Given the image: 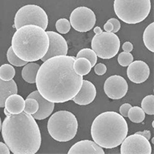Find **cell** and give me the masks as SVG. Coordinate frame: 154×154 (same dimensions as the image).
<instances>
[{
	"label": "cell",
	"instance_id": "cell-27",
	"mask_svg": "<svg viewBox=\"0 0 154 154\" xmlns=\"http://www.w3.org/2000/svg\"><path fill=\"white\" fill-rule=\"evenodd\" d=\"M38 109V103L35 99L26 98V100H25V107L23 109L25 112L32 115L37 112Z\"/></svg>",
	"mask_w": 154,
	"mask_h": 154
},
{
	"label": "cell",
	"instance_id": "cell-18",
	"mask_svg": "<svg viewBox=\"0 0 154 154\" xmlns=\"http://www.w3.org/2000/svg\"><path fill=\"white\" fill-rule=\"evenodd\" d=\"M17 93V85L13 79L4 81L0 79V108L5 106V100L8 96Z\"/></svg>",
	"mask_w": 154,
	"mask_h": 154
},
{
	"label": "cell",
	"instance_id": "cell-30",
	"mask_svg": "<svg viewBox=\"0 0 154 154\" xmlns=\"http://www.w3.org/2000/svg\"><path fill=\"white\" fill-rule=\"evenodd\" d=\"M107 68L103 63H98L94 66V72L96 75H103L106 72Z\"/></svg>",
	"mask_w": 154,
	"mask_h": 154
},
{
	"label": "cell",
	"instance_id": "cell-5",
	"mask_svg": "<svg viewBox=\"0 0 154 154\" xmlns=\"http://www.w3.org/2000/svg\"><path fill=\"white\" fill-rule=\"evenodd\" d=\"M48 132L58 142H68L75 137L78 121L73 113L60 110L51 116L48 121Z\"/></svg>",
	"mask_w": 154,
	"mask_h": 154
},
{
	"label": "cell",
	"instance_id": "cell-9",
	"mask_svg": "<svg viewBox=\"0 0 154 154\" xmlns=\"http://www.w3.org/2000/svg\"><path fill=\"white\" fill-rule=\"evenodd\" d=\"M96 22L94 12L85 6L77 7L69 16L70 25L74 29L80 32H86L94 28Z\"/></svg>",
	"mask_w": 154,
	"mask_h": 154
},
{
	"label": "cell",
	"instance_id": "cell-14",
	"mask_svg": "<svg viewBox=\"0 0 154 154\" xmlns=\"http://www.w3.org/2000/svg\"><path fill=\"white\" fill-rule=\"evenodd\" d=\"M27 98L35 99L38 103V109L36 112L32 114V116L35 119L38 120H42L49 117L51 114L53 113L54 109L55 103L53 102H49L47 100L44 98L43 96L38 93V90L34 91L30 93Z\"/></svg>",
	"mask_w": 154,
	"mask_h": 154
},
{
	"label": "cell",
	"instance_id": "cell-29",
	"mask_svg": "<svg viewBox=\"0 0 154 154\" xmlns=\"http://www.w3.org/2000/svg\"><path fill=\"white\" fill-rule=\"evenodd\" d=\"M117 60L118 63L120 66L123 67L128 66L133 61V56L130 53L123 52V53H119Z\"/></svg>",
	"mask_w": 154,
	"mask_h": 154
},
{
	"label": "cell",
	"instance_id": "cell-12",
	"mask_svg": "<svg viewBox=\"0 0 154 154\" xmlns=\"http://www.w3.org/2000/svg\"><path fill=\"white\" fill-rule=\"evenodd\" d=\"M46 33L49 36V49L41 60L44 62L53 56H66L68 53V45L65 38L60 34L53 31H47Z\"/></svg>",
	"mask_w": 154,
	"mask_h": 154
},
{
	"label": "cell",
	"instance_id": "cell-34",
	"mask_svg": "<svg viewBox=\"0 0 154 154\" xmlns=\"http://www.w3.org/2000/svg\"><path fill=\"white\" fill-rule=\"evenodd\" d=\"M122 48H123V49L124 52H128V53H130V52H132V51H133V44H132L130 42H126L123 43Z\"/></svg>",
	"mask_w": 154,
	"mask_h": 154
},
{
	"label": "cell",
	"instance_id": "cell-3",
	"mask_svg": "<svg viewBox=\"0 0 154 154\" xmlns=\"http://www.w3.org/2000/svg\"><path fill=\"white\" fill-rule=\"evenodd\" d=\"M49 44L46 30L35 25H26L17 29L12 38L15 54L28 63L41 60L46 55Z\"/></svg>",
	"mask_w": 154,
	"mask_h": 154
},
{
	"label": "cell",
	"instance_id": "cell-21",
	"mask_svg": "<svg viewBox=\"0 0 154 154\" xmlns=\"http://www.w3.org/2000/svg\"><path fill=\"white\" fill-rule=\"evenodd\" d=\"M144 45L146 47L151 51L152 53L154 52V23L149 24L146 28L145 31L143 35Z\"/></svg>",
	"mask_w": 154,
	"mask_h": 154
},
{
	"label": "cell",
	"instance_id": "cell-36",
	"mask_svg": "<svg viewBox=\"0 0 154 154\" xmlns=\"http://www.w3.org/2000/svg\"><path fill=\"white\" fill-rule=\"evenodd\" d=\"M113 29V26H112V23H109V22L107 21V23L104 25V29H105L106 32H111Z\"/></svg>",
	"mask_w": 154,
	"mask_h": 154
},
{
	"label": "cell",
	"instance_id": "cell-20",
	"mask_svg": "<svg viewBox=\"0 0 154 154\" xmlns=\"http://www.w3.org/2000/svg\"><path fill=\"white\" fill-rule=\"evenodd\" d=\"M73 68L75 72L80 75H86L91 71V63L86 58H76L74 62Z\"/></svg>",
	"mask_w": 154,
	"mask_h": 154
},
{
	"label": "cell",
	"instance_id": "cell-37",
	"mask_svg": "<svg viewBox=\"0 0 154 154\" xmlns=\"http://www.w3.org/2000/svg\"><path fill=\"white\" fill-rule=\"evenodd\" d=\"M93 31H94V32L96 34H100L102 32V29H101V28H100V27H99V26H96L95 27L94 29H93Z\"/></svg>",
	"mask_w": 154,
	"mask_h": 154
},
{
	"label": "cell",
	"instance_id": "cell-23",
	"mask_svg": "<svg viewBox=\"0 0 154 154\" xmlns=\"http://www.w3.org/2000/svg\"><path fill=\"white\" fill-rule=\"evenodd\" d=\"M16 75L14 67L9 64H4L0 66V79L4 81H9L13 79Z\"/></svg>",
	"mask_w": 154,
	"mask_h": 154
},
{
	"label": "cell",
	"instance_id": "cell-24",
	"mask_svg": "<svg viewBox=\"0 0 154 154\" xmlns=\"http://www.w3.org/2000/svg\"><path fill=\"white\" fill-rule=\"evenodd\" d=\"M141 108L144 112L148 115H153L154 114V96L149 95L144 97L141 103Z\"/></svg>",
	"mask_w": 154,
	"mask_h": 154
},
{
	"label": "cell",
	"instance_id": "cell-33",
	"mask_svg": "<svg viewBox=\"0 0 154 154\" xmlns=\"http://www.w3.org/2000/svg\"><path fill=\"white\" fill-rule=\"evenodd\" d=\"M10 153V149L7 145L3 143L0 142V154H9Z\"/></svg>",
	"mask_w": 154,
	"mask_h": 154
},
{
	"label": "cell",
	"instance_id": "cell-2",
	"mask_svg": "<svg viewBox=\"0 0 154 154\" xmlns=\"http://www.w3.org/2000/svg\"><path fill=\"white\" fill-rule=\"evenodd\" d=\"M1 132L12 153L35 154L40 148V130L32 115L24 111L7 116L2 123Z\"/></svg>",
	"mask_w": 154,
	"mask_h": 154
},
{
	"label": "cell",
	"instance_id": "cell-16",
	"mask_svg": "<svg viewBox=\"0 0 154 154\" xmlns=\"http://www.w3.org/2000/svg\"><path fill=\"white\" fill-rule=\"evenodd\" d=\"M69 154H104L103 148L94 141L81 140L74 144L69 150Z\"/></svg>",
	"mask_w": 154,
	"mask_h": 154
},
{
	"label": "cell",
	"instance_id": "cell-1",
	"mask_svg": "<svg viewBox=\"0 0 154 154\" xmlns=\"http://www.w3.org/2000/svg\"><path fill=\"white\" fill-rule=\"evenodd\" d=\"M75 59L67 55L53 56L39 66L35 79L37 90L48 101L68 102L79 92L83 78L74 70Z\"/></svg>",
	"mask_w": 154,
	"mask_h": 154
},
{
	"label": "cell",
	"instance_id": "cell-15",
	"mask_svg": "<svg viewBox=\"0 0 154 154\" xmlns=\"http://www.w3.org/2000/svg\"><path fill=\"white\" fill-rule=\"evenodd\" d=\"M96 96V89L94 85L88 80H82L80 89L72 100L78 105L86 106L93 102Z\"/></svg>",
	"mask_w": 154,
	"mask_h": 154
},
{
	"label": "cell",
	"instance_id": "cell-22",
	"mask_svg": "<svg viewBox=\"0 0 154 154\" xmlns=\"http://www.w3.org/2000/svg\"><path fill=\"white\" fill-rule=\"evenodd\" d=\"M127 117H129L130 121H132L133 123H142L145 119V112L141 107L133 106L131 107L130 110L128 111Z\"/></svg>",
	"mask_w": 154,
	"mask_h": 154
},
{
	"label": "cell",
	"instance_id": "cell-39",
	"mask_svg": "<svg viewBox=\"0 0 154 154\" xmlns=\"http://www.w3.org/2000/svg\"><path fill=\"white\" fill-rule=\"evenodd\" d=\"M1 127H2V120H1V117H0V133H1Z\"/></svg>",
	"mask_w": 154,
	"mask_h": 154
},
{
	"label": "cell",
	"instance_id": "cell-35",
	"mask_svg": "<svg viewBox=\"0 0 154 154\" xmlns=\"http://www.w3.org/2000/svg\"><path fill=\"white\" fill-rule=\"evenodd\" d=\"M137 133V134L142 135L143 137H146V138L148 140L151 138V133L149 130H144V131H143V132H137V133Z\"/></svg>",
	"mask_w": 154,
	"mask_h": 154
},
{
	"label": "cell",
	"instance_id": "cell-31",
	"mask_svg": "<svg viewBox=\"0 0 154 154\" xmlns=\"http://www.w3.org/2000/svg\"><path fill=\"white\" fill-rule=\"evenodd\" d=\"M108 22H109V23H112V26H113V29H112V30L111 32H112V33H116V32H117L120 29L121 25L118 19H115V18H112V19H109Z\"/></svg>",
	"mask_w": 154,
	"mask_h": 154
},
{
	"label": "cell",
	"instance_id": "cell-7",
	"mask_svg": "<svg viewBox=\"0 0 154 154\" xmlns=\"http://www.w3.org/2000/svg\"><path fill=\"white\" fill-rule=\"evenodd\" d=\"M49 19L46 12L36 5H26L18 10L14 18L16 29L26 25H35L46 30L48 27Z\"/></svg>",
	"mask_w": 154,
	"mask_h": 154
},
{
	"label": "cell",
	"instance_id": "cell-26",
	"mask_svg": "<svg viewBox=\"0 0 154 154\" xmlns=\"http://www.w3.org/2000/svg\"><path fill=\"white\" fill-rule=\"evenodd\" d=\"M7 60L9 62L11 65L15 66H23L26 64L28 63V62L22 60L21 59H19L16 54H15L14 51L12 49V46L9 48L7 51Z\"/></svg>",
	"mask_w": 154,
	"mask_h": 154
},
{
	"label": "cell",
	"instance_id": "cell-11",
	"mask_svg": "<svg viewBox=\"0 0 154 154\" xmlns=\"http://www.w3.org/2000/svg\"><path fill=\"white\" fill-rule=\"evenodd\" d=\"M104 92L109 98L119 100L127 93L128 83L121 75H111L104 83Z\"/></svg>",
	"mask_w": 154,
	"mask_h": 154
},
{
	"label": "cell",
	"instance_id": "cell-17",
	"mask_svg": "<svg viewBox=\"0 0 154 154\" xmlns=\"http://www.w3.org/2000/svg\"><path fill=\"white\" fill-rule=\"evenodd\" d=\"M5 107L11 114H19L22 112L25 107V100L17 93L8 96L5 102Z\"/></svg>",
	"mask_w": 154,
	"mask_h": 154
},
{
	"label": "cell",
	"instance_id": "cell-19",
	"mask_svg": "<svg viewBox=\"0 0 154 154\" xmlns=\"http://www.w3.org/2000/svg\"><path fill=\"white\" fill-rule=\"evenodd\" d=\"M40 66L35 63L34 62H30L26 64L24 68L22 70V77L26 82L30 84L35 83L36 75Z\"/></svg>",
	"mask_w": 154,
	"mask_h": 154
},
{
	"label": "cell",
	"instance_id": "cell-28",
	"mask_svg": "<svg viewBox=\"0 0 154 154\" xmlns=\"http://www.w3.org/2000/svg\"><path fill=\"white\" fill-rule=\"evenodd\" d=\"M56 30L59 32V33L66 34L69 32L71 25L69 21L66 19H60L56 23Z\"/></svg>",
	"mask_w": 154,
	"mask_h": 154
},
{
	"label": "cell",
	"instance_id": "cell-4",
	"mask_svg": "<svg viewBox=\"0 0 154 154\" xmlns=\"http://www.w3.org/2000/svg\"><path fill=\"white\" fill-rule=\"evenodd\" d=\"M128 124L123 116L112 111L97 116L91 126L93 141L102 148L119 146L128 134Z\"/></svg>",
	"mask_w": 154,
	"mask_h": 154
},
{
	"label": "cell",
	"instance_id": "cell-10",
	"mask_svg": "<svg viewBox=\"0 0 154 154\" xmlns=\"http://www.w3.org/2000/svg\"><path fill=\"white\" fill-rule=\"evenodd\" d=\"M121 145V154H151L150 143L142 135H130L124 139Z\"/></svg>",
	"mask_w": 154,
	"mask_h": 154
},
{
	"label": "cell",
	"instance_id": "cell-8",
	"mask_svg": "<svg viewBox=\"0 0 154 154\" xmlns=\"http://www.w3.org/2000/svg\"><path fill=\"white\" fill-rule=\"evenodd\" d=\"M91 46L96 56L103 60H109L119 53L120 40L115 33L102 32L93 36Z\"/></svg>",
	"mask_w": 154,
	"mask_h": 154
},
{
	"label": "cell",
	"instance_id": "cell-6",
	"mask_svg": "<svg viewBox=\"0 0 154 154\" xmlns=\"http://www.w3.org/2000/svg\"><path fill=\"white\" fill-rule=\"evenodd\" d=\"M114 12L127 24H137L146 19L151 10L150 0H114Z\"/></svg>",
	"mask_w": 154,
	"mask_h": 154
},
{
	"label": "cell",
	"instance_id": "cell-25",
	"mask_svg": "<svg viewBox=\"0 0 154 154\" xmlns=\"http://www.w3.org/2000/svg\"><path fill=\"white\" fill-rule=\"evenodd\" d=\"M76 58H86V59H87L91 63L92 67L94 66L96 64V62H97V56H96V53L93 49H88V48L81 49L77 54Z\"/></svg>",
	"mask_w": 154,
	"mask_h": 154
},
{
	"label": "cell",
	"instance_id": "cell-38",
	"mask_svg": "<svg viewBox=\"0 0 154 154\" xmlns=\"http://www.w3.org/2000/svg\"><path fill=\"white\" fill-rule=\"evenodd\" d=\"M4 113H5V116H9V115H10V112H9V111H8L7 110V109H4Z\"/></svg>",
	"mask_w": 154,
	"mask_h": 154
},
{
	"label": "cell",
	"instance_id": "cell-13",
	"mask_svg": "<svg viewBox=\"0 0 154 154\" xmlns=\"http://www.w3.org/2000/svg\"><path fill=\"white\" fill-rule=\"evenodd\" d=\"M128 66L127 76L131 82L140 84L149 78V68L145 62L141 60L132 62Z\"/></svg>",
	"mask_w": 154,
	"mask_h": 154
},
{
	"label": "cell",
	"instance_id": "cell-32",
	"mask_svg": "<svg viewBox=\"0 0 154 154\" xmlns=\"http://www.w3.org/2000/svg\"><path fill=\"white\" fill-rule=\"evenodd\" d=\"M132 106L130 103H124L119 108V112L120 115L123 116V117H127L128 111L130 110V109L131 108Z\"/></svg>",
	"mask_w": 154,
	"mask_h": 154
}]
</instances>
